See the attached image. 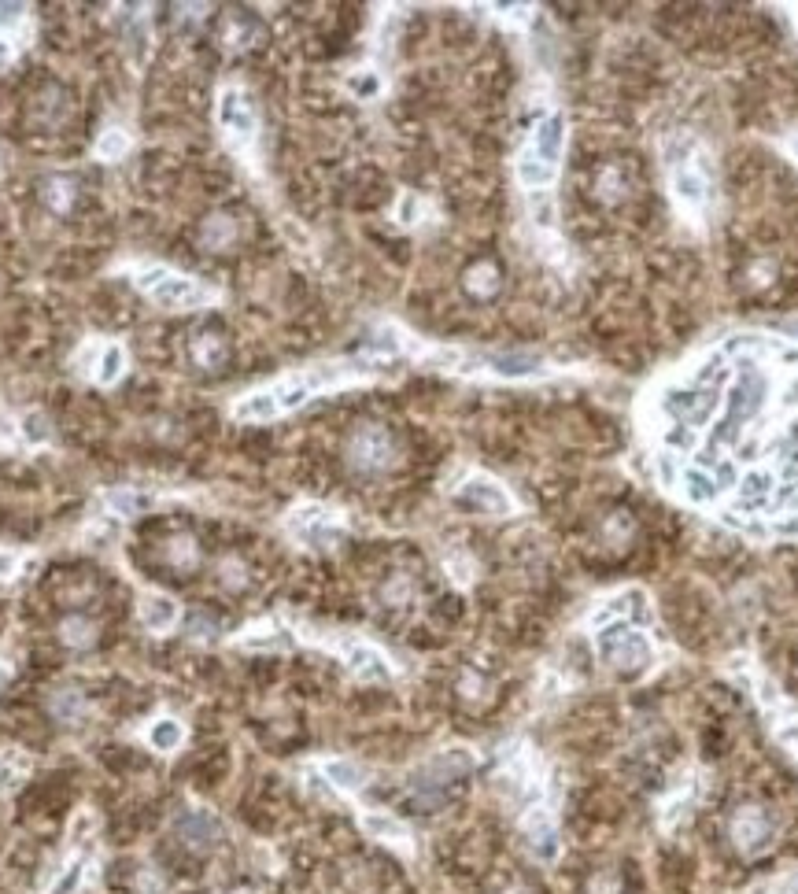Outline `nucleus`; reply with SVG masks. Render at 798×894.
<instances>
[{"mask_svg":"<svg viewBox=\"0 0 798 894\" xmlns=\"http://www.w3.org/2000/svg\"><path fill=\"white\" fill-rule=\"evenodd\" d=\"M555 174H558V170H555V167H547V163H540V159L532 156L529 148L521 152V159H518V178H521V185H525V189H547V185L555 182Z\"/></svg>","mask_w":798,"mask_h":894,"instance_id":"obj_20","label":"nucleus"},{"mask_svg":"<svg viewBox=\"0 0 798 894\" xmlns=\"http://www.w3.org/2000/svg\"><path fill=\"white\" fill-rule=\"evenodd\" d=\"M193 558V544L189 540H174V547H170V562H189Z\"/></svg>","mask_w":798,"mask_h":894,"instance_id":"obj_35","label":"nucleus"},{"mask_svg":"<svg viewBox=\"0 0 798 894\" xmlns=\"http://www.w3.org/2000/svg\"><path fill=\"white\" fill-rule=\"evenodd\" d=\"M23 15H26L23 4H0V26H19Z\"/></svg>","mask_w":798,"mask_h":894,"instance_id":"obj_34","label":"nucleus"},{"mask_svg":"<svg viewBox=\"0 0 798 894\" xmlns=\"http://www.w3.org/2000/svg\"><path fill=\"white\" fill-rule=\"evenodd\" d=\"M222 584H226V588H244V584H248V573H244V566L237 562V558H226V562H222Z\"/></svg>","mask_w":798,"mask_h":894,"instance_id":"obj_30","label":"nucleus"},{"mask_svg":"<svg viewBox=\"0 0 798 894\" xmlns=\"http://www.w3.org/2000/svg\"><path fill=\"white\" fill-rule=\"evenodd\" d=\"M60 640L71 647V651H85V647H93L97 643V625L89 621V617L74 614V617H63L60 621Z\"/></svg>","mask_w":798,"mask_h":894,"instance_id":"obj_19","label":"nucleus"},{"mask_svg":"<svg viewBox=\"0 0 798 894\" xmlns=\"http://www.w3.org/2000/svg\"><path fill=\"white\" fill-rule=\"evenodd\" d=\"M773 832V817L758 802H743L728 817V843L736 846V854H743V858H758L762 850H769Z\"/></svg>","mask_w":798,"mask_h":894,"instance_id":"obj_4","label":"nucleus"},{"mask_svg":"<svg viewBox=\"0 0 798 894\" xmlns=\"http://www.w3.org/2000/svg\"><path fill=\"white\" fill-rule=\"evenodd\" d=\"M414 211H418V200H414V196H403V204H399V222H414Z\"/></svg>","mask_w":798,"mask_h":894,"instance_id":"obj_37","label":"nucleus"},{"mask_svg":"<svg viewBox=\"0 0 798 894\" xmlns=\"http://www.w3.org/2000/svg\"><path fill=\"white\" fill-rule=\"evenodd\" d=\"M174 835L182 839V846H189L193 854H207L222 843V821L211 810H185L174 821Z\"/></svg>","mask_w":798,"mask_h":894,"instance_id":"obj_7","label":"nucleus"},{"mask_svg":"<svg viewBox=\"0 0 798 894\" xmlns=\"http://www.w3.org/2000/svg\"><path fill=\"white\" fill-rule=\"evenodd\" d=\"M8 63H12V45H8V41H0V71H4Z\"/></svg>","mask_w":798,"mask_h":894,"instance_id":"obj_39","label":"nucleus"},{"mask_svg":"<svg viewBox=\"0 0 798 894\" xmlns=\"http://www.w3.org/2000/svg\"><path fill=\"white\" fill-rule=\"evenodd\" d=\"M148 743H152V750H159V754H174V750L185 743V725L178 721V717H159V721H152V728H148Z\"/></svg>","mask_w":798,"mask_h":894,"instance_id":"obj_18","label":"nucleus"},{"mask_svg":"<svg viewBox=\"0 0 798 894\" xmlns=\"http://www.w3.org/2000/svg\"><path fill=\"white\" fill-rule=\"evenodd\" d=\"M15 566H19V558H15V555H0V580H4V577H12V573H15Z\"/></svg>","mask_w":798,"mask_h":894,"instance_id":"obj_38","label":"nucleus"},{"mask_svg":"<svg viewBox=\"0 0 798 894\" xmlns=\"http://www.w3.org/2000/svg\"><path fill=\"white\" fill-rule=\"evenodd\" d=\"M348 89L355 93L359 100H370L381 93V78H377L374 71H363V74H351L348 78Z\"/></svg>","mask_w":798,"mask_h":894,"instance_id":"obj_28","label":"nucleus"},{"mask_svg":"<svg viewBox=\"0 0 798 894\" xmlns=\"http://www.w3.org/2000/svg\"><path fill=\"white\" fill-rule=\"evenodd\" d=\"M133 285L141 292H148L167 311H193V307H204V303L215 300V292L207 289V285L185 278L178 270H167V266H141V270H133Z\"/></svg>","mask_w":798,"mask_h":894,"instance_id":"obj_2","label":"nucleus"},{"mask_svg":"<svg viewBox=\"0 0 798 894\" xmlns=\"http://www.w3.org/2000/svg\"><path fill=\"white\" fill-rule=\"evenodd\" d=\"M130 152V137L122 130H104V137L97 141V156L104 159V163H115V159H122Z\"/></svg>","mask_w":798,"mask_h":894,"instance_id":"obj_25","label":"nucleus"},{"mask_svg":"<svg viewBox=\"0 0 798 894\" xmlns=\"http://www.w3.org/2000/svg\"><path fill=\"white\" fill-rule=\"evenodd\" d=\"M717 366H721V359H714V370L699 374L691 385H677L665 392L662 411L669 422L684 425V429H688V425L691 429H699V425H706L710 418H714V411L721 407V396H725V377L710 385V377L717 374Z\"/></svg>","mask_w":798,"mask_h":894,"instance_id":"obj_1","label":"nucleus"},{"mask_svg":"<svg viewBox=\"0 0 798 894\" xmlns=\"http://www.w3.org/2000/svg\"><path fill=\"white\" fill-rule=\"evenodd\" d=\"M621 178H617V170H603V174H599V196H603V200H617V196H621Z\"/></svg>","mask_w":798,"mask_h":894,"instance_id":"obj_32","label":"nucleus"},{"mask_svg":"<svg viewBox=\"0 0 798 894\" xmlns=\"http://www.w3.org/2000/svg\"><path fill=\"white\" fill-rule=\"evenodd\" d=\"M329 784H337L340 791H359L363 787V769L351 762H326Z\"/></svg>","mask_w":798,"mask_h":894,"instance_id":"obj_23","label":"nucleus"},{"mask_svg":"<svg viewBox=\"0 0 798 894\" xmlns=\"http://www.w3.org/2000/svg\"><path fill=\"white\" fill-rule=\"evenodd\" d=\"M673 193H677L680 207L688 211H699L710 196V182H706V170L695 159H677L673 163Z\"/></svg>","mask_w":798,"mask_h":894,"instance_id":"obj_11","label":"nucleus"},{"mask_svg":"<svg viewBox=\"0 0 798 894\" xmlns=\"http://www.w3.org/2000/svg\"><path fill=\"white\" fill-rule=\"evenodd\" d=\"M233 218L230 215H211L204 222V233H200V237H204V244L207 248H230V241H233Z\"/></svg>","mask_w":798,"mask_h":894,"instance_id":"obj_21","label":"nucleus"},{"mask_svg":"<svg viewBox=\"0 0 798 894\" xmlns=\"http://www.w3.org/2000/svg\"><path fill=\"white\" fill-rule=\"evenodd\" d=\"M529 152L540 159V163L558 170V159H562V152H566V119H562L558 111H551V115H544V119L536 122Z\"/></svg>","mask_w":798,"mask_h":894,"instance_id":"obj_10","label":"nucleus"},{"mask_svg":"<svg viewBox=\"0 0 798 894\" xmlns=\"http://www.w3.org/2000/svg\"><path fill=\"white\" fill-rule=\"evenodd\" d=\"M41 418H37V414H30V418H26V436H30V440H45V436H49V429H41Z\"/></svg>","mask_w":798,"mask_h":894,"instance_id":"obj_36","label":"nucleus"},{"mask_svg":"<svg viewBox=\"0 0 798 894\" xmlns=\"http://www.w3.org/2000/svg\"><path fill=\"white\" fill-rule=\"evenodd\" d=\"M459 499L466 507L481 510V514H492V518H507L514 514V499L499 481L484 477V473H470L466 481L459 484Z\"/></svg>","mask_w":798,"mask_h":894,"instance_id":"obj_6","label":"nucleus"},{"mask_svg":"<svg viewBox=\"0 0 798 894\" xmlns=\"http://www.w3.org/2000/svg\"><path fill=\"white\" fill-rule=\"evenodd\" d=\"M466 289L473 292V296H492V292L499 289V270L492 263H477L466 274Z\"/></svg>","mask_w":798,"mask_h":894,"instance_id":"obj_22","label":"nucleus"},{"mask_svg":"<svg viewBox=\"0 0 798 894\" xmlns=\"http://www.w3.org/2000/svg\"><path fill=\"white\" fill-rule=\"evenodd\" d=\"M196 359H200V366H215L218 359H222V340L200 337V344H196Z\"/></svg>","mask_w":798,"mask_h":894,"instance_id":"obj_29","label":"nucleus"},{"mask_svg":"<svg viewBox=\"0 0 798 894\" xmlns=\"http://www.w3.org/2000/svg\"><path fill=\"white\" fill-rule=\"evenodd\" d=\"M396 462V440L385 425H359L348 440V466L355 473H385Z\"/></svg>","mask_w":798,"mask_h":894,"instance_id":"obj_5","label":"nucleus"},{"mask_svg":"<svg viewBox=\"0 0 798 894\" xmlns=\"http://www.w3.org/2000/svg\"><path fill=\"white\" fill-rule=\"evenodd\" d=\"M218 122H222V130L230 133L233 141H252L255 137V108L248 93L241 89H222L218 93Z\"/></svg>","mask_w":798,"mask_h":894,"instance_id":"obj_8","label":"nucleus"},{"mask_svg":"<svg viewBox=\"0 0 798 894\" xmlns=\"http://www.w3.org/2000/svg\"><path fill=\"white\" fill-rule=\"evenodd\" d=\"M122 374H126V348L115 344V340H111V344H100L97 359H93V381L108 388V385H115Z\"/></svg>","mask_w":798,"mask_h":894,"instance_id":"obj_14","label":"nucleus"},{"mask_svg":"<svg viewBox=\"0 0 798 894\" xmlns=\"http://www.w3.org/2000/svg\"><path fill=\"white\" fill-rule=\"evenodd\" d=\"M156 507V496L145 492V488H119L108 496V510L119 514V518H133V514H145V510Z\"/></svg>","mask_w":798,"mask_h":894,"instance_id":"obj_17","label":"nucleus"},{"mask_svg":"<svg viewBox=\"0 0 798 894\" xmlns=\"http://www.w3.org/2000/svg\"><path fill=\"white\" fill-rule=\"evenodd\" d=\"M595 651L610 669L625 673V677H636L651 665V643L629 621H610L595 632Z\"/></svg>","mask_w":798,"mask_h":894,"instance_id":"obj_3","label":"nucleus"},{"mask_svg":"<svg viewBox=\"0 0 798 894\" xmlns=\"http://www.w3.org/2000/svg\"><path fill=\"white\" fill-rule=\"evenodd\" d=\"M230 414L237 418V422H274V418H281L278 407H274V399H270V392H266V388L241 396L237 403H233Z\"/></svg>","mask_w":798,"mask_h":894,"instance_id":"obj_15","label":"nucleus"},{"mask_svg":"<svg viewBox=\"0 0 798 894\" xmlns=\"http://www.w3.org/2000/svg\"><path fill=\"white\" fill-rule=\"evenodd\" d=\"M363 828L370 835H377V839H403V835H407L399 821H392V817H374V813L363 817Z\"/></svg>","mask_w":798,"mask_h":894,"instance_id":"obj_27","label":"nucleus"},{"mask_svg":"<svg viewBox=\"0 0 798 894\" xmlns=\"http://www.w3.org/2000/svg\"><path fill=\"white\" fill-rule=\"evenodd\" d=\"M632 532H636V525H632V518L625 514V510H614V518L606 521V540L614 547H625L632 540Z\"/></svg>","mask_w":798,"mask_h":894,"instance_id":"obj_26","label":"nucleus"},{"mask_svg":"<svg viewBox=\"0 0 798 894\" xmlns=\"http://www.w3.org/2000/svg\"><path fill=\"white\" fill-rule=\"evenodd\" d=\"M178 617H182V610H178V603L170 599V595H145L141 599V625H145L148 632H156V636H163V632H170L174 625H178Z\"/></svg>","mask_w":798,"mask_h":894,"instance_id":"obj_13","label":"nucleus"},{"mask_svg":"<svg viewBox=\"0 0 798 894\" xmlns=\"http://www.w3.org/2000/svg\"><path fill=\"white\" fill-rule=\"evenodd\" d=\"M344 662H348V669L359 680H388L392 677L385 654L374 651V647H366V643H348V647H344Z\"/></svg>","mask_w":798,"mask_h":894,"instance_id":"obj_12","label":"nucleus"},{"mask_svg":"<svg viewBox=\"0 0 798 894\" xmlns=\"http://www.w3.org/2000/svg\"><path fill=\"white\" fill-rule=\"evenodd\" d=\"M49 204L56 207V211H67V204H71V182H49Z\"/></svg>","mask_w":798,"mask_h":894,"instance_id":"obj_33","label":"nucleus"},{"mask_svg":"<svg viewBox=\"0 0 798 894\" xmlns=\"http://www.w3.org/2000/svg\"><path fill=\"white\" fill-rule=\"evenodd\" d=\"M26 773H30V758H23V754H4L0 758V791H12Z\"/></svg>","mask_w":798,"mask_h":894,"instance_id":"obj_24","label":"nucleus"},{"mask_svg":"<svg viewBox=\"0 0 798 894\" xmlns=\"http://www.w3.org/2000/svg\"><path fill=\"white\" fill-rule=\"evenodd\" d=\"M49 713L56 717V721H63V725H78L85 713H89V702H85L82 691L60 688L49 695Z\"/></svg>","mask_w":798,"mask_h":894,"instance_id":"obj_16","label":"nucleus"},{"mask_svg":"<svg viewBox=\"0 0 798 894\" xmlns=\"http://www.w3.org/2000/svg\"><path fill=\"white\" fill-rule=\"evenodd\" d=\"M78 880H82V861H71V865H67V872L60 876V883L52 887V894H71L74 887H78Z\"/></svg>","mask_w":798,"mask_h":894,"instance_id":"obj_31","label":"nucleus"},{"mask_svg":"<svg viewBox=\"0 0 798 894\" xmlns=\"http://www.w3.org/2000/svg\"><path fill=\"white\" fill-rule=\"evenodd\" d=\"M289 532L292 536H300L303 544H315V547L318 544H333V540L340 536V521H337L333 510L315 507V503H311V507H300L296 514H292Z\"/></svg>","mask_w":798,"mask_h":894,"instance_id":"obj_9","label":"nucleus"}]
</instances>
